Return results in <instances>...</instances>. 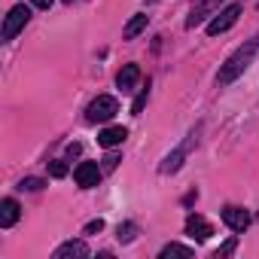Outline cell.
Listing matches in <instances>:
<instances>
[{"mask_svg": "<svg viewBox=\"0 0 259 259\" xmlns=\"http://www.w3.org/2000/svg\"><path fill=\"white\" fill-rule=\"evenodd\" d=\"M28 19H31V10H28L25 4L13 7V10H10V16H7V22H4V40H7V43H10V40H16V34H19V31H25Z\"/></svg>", "mask_w": 259, "mask_h": 259, "instance_id": "277c9868", "label": "cell"}, {"mask_svg": "<svg viewBox=\"0 0 259 259\" xmlns=\"http://www.w3.org/2000/svg\"><path fill=\"white\" fill-rule=\"evenodd\" d=\"M162 259H171V256H183V259H189L192 256V247H183V244H168V247H162V253H159Z\"/></svg>", "mask_w": 259, "mask_h": 259, "instance_id": "5bb4252c", "label": "cell"}, {"mask_svg": "<svg viewBox=\"0 0 259 259\" xmlns=\"http://www.w3.org/2000/svg\"><path fill=\"white\" fill-rule=\"evenodd\" d=\"M138 79H141V67H138V64H125V67L119 70V76H116V85H119L122 92H132V89L138 85Z\"/></svg>", "mask_w": 259, "mask_h": 259, "instance_id": "8fae6325", "label": "cell"}, {"mask_svg": "<svg viewBox=\"0 0 259 259\" xmlns=\"http://www.w3.org/2000/svg\"><path fill=\"white\" fill-rule=\"evenodd\" d=\"M147 22H150L147 16H135L132 22H128V25H125V31H122V37H125V40H135V37H138V34L144 31V28H147Z\"/></svg>", "mask_w": 259, "mask_h": 259, "instance_id": "4fadbf2b", "label": "cell"}, {"mask_svg": "<svg viewBox=\"0 0 259 259\" xmlns=\"http://www.w3.org/2000/svg\"><path fill=\"white\" fill-rule=\"evenodd\" d=\"M241 13H244V7H241V4H229L226 10H220V13L210 19V25H207V34H210V37H220V34H226V31H229V28L238 22V16H241Z\"/></svg>", "mask_w": 259, "mask_h": 259, "instance_id": "3957f363", "label": "cell"}, {"mask_svg": "<svg viewBox=\"0 0 259 259\" xmlns=\"http://www.w3.org/2000/svg\"><path fill=\"white\" fill-rule=\"evenodd\" d=\"M144 101H147V92H141V95L135 98V104H132V113H135V116H138V113L144 110Z\"/></svg>", "mask_w": 259, "mask_h": 259, "instance_id": "ac0fdd59", "label": "cell"}, {"mask_svg": "<svg viewBox=\"0 0 259 259\" xmlns=\"http://www.w3.org/2000/svg\"><path fill=\"white\" fill-rule=\"evenodd\" d=\"M186 235H189L192 241H207V238L213 235V226H210L204 217L189 213V220H186Z\"/></svg>", "mask_w": 259, "mask_h": 259, "instance_id": "8992f818", "label": "cell"}, {"mask_svg": "<svg viewBox=\"0 0 259 259\" xmlns=\"http://www.w3.org/2000/svg\"><path fill=\"white\" fill-rule=\"evenodd\" d=\"M79 150H82L79 144H70V147H67V156H79Z\"/></svg>", "mask_w": 259, "mask_h": 259, "instance_id": "603a6c76", "label": "cell"}, {"mask_svg": "<svg viewBox=\"0 0 259 259\" xmlns=\"http://www.w3.org/2000/svg\"><path fill=\"white\" fill-rule=\"evenodd\" d=\"M101 177H104V171L98 168V162H79L76 171H73V180H76L79 189H95L101 183Z\"/></svg>", "mask_w": 259, "mask_h": 259, "instance_id": "5b68a950", "label": "cell"}, {"mask_svg": "<svg viewBox=\"0 0 259 259\" xmlns=\"http://www.w3.org/2000/svg\"><path fill=\"white\" fill-rule=\"evenodd\" d=\"M85 256H89L85 241H67L55 250V259H85Z\"/></svg>", "mask_w": 259, "mask_h": 259, "instance_id": "30bf717a", "label": "cell"}, {"mask_svg": "<svg viewBox=\"0 0 259 259\" xmlns=\"http://www.w3.org/2000/svg\"><path fill=\"white\" fill-rule=\"evenodd\" d=\"M19 217H22V207H19L16 198H4V201H0V226H4V229L16 226Z\"/></svg>", "mask_w": 259, "mask_h": 259, "instance_id": "ba28073f", "label": "cell"}, {"mask_svg": "<svg viewBox=\"0 0 259 259\" xmlns=\"http://www.w3.org/2000/svg\"><path fill=\"white\" fill-rule=\"evenodd\" d=\"M64 4H73V0H64Z\"/></svg>", "mask_w": 259, "mask_h": 259, "instance_id": "cb8c5ba5", "label": "cell"}, {"mask_svg": "<svg viewBox=\"0 0 259 259\" xmlns=\"http://www.w3.org/2000/svg\"><path fill=\"white\" fill-rule=\"evenodd\" d=\"M104 229V220H92L89 226H85V235H95V232H101Z\"/></svg>", "mask_w": 259, "mask_h": 259, "instance_id": "ffe728a7", "label": "cell"}, {"mask_svg": "<svg viewBox=\"0 0 259 259\" xmlns=\"http://www.w3.org/2000/svg\"><path fill=\"white\" fill-rule=\"evenodd\" d=\"M43 186H46V183H43L40 177H28V180H22V186H19V189H28V192H40Z\"/></svg>", "mask_w": 259, "mask_h": 259, "instance_id": "2e32d148", "label": "cell"}, {"mask_svg": "<svg viewBox=\"0 0 259 259\" xmlns=\"http://www.w3.org/2000/svg\"><path fill=\"white\" fill-rule=\"evenodd\" d=\"M31 4H34L37 10H49V7H52V0H31Z\"/></svg>", "mask_w": 259, "mask_h": 259, "instance_id": "7402d4cb", "label": "cell"}, {"mask_svg": "<svg viewBox=\"0 0 259 259\" xmlns=\"http://www.w3.org/2000/svg\"><path fill=\"white\" fill-rule=\"evenodd\" d=\"M223 223H226L232 232H244V229L250 226V213H247L244 207H235V204H229V207L223 210Z\"/></svg>", "mask_w": 259, "mask_h": 259, "instance_id": "52a82bcc", "label": "cell"}, {"mask_svg": "<svg viewBox=\"0 0 259 259\" xmlns=\"http://www.w3.org/2000/svg\"><path fill=\"white\" fill-rule=\"evenodd\" d=\"M192 144H195V135L189 138V144H186V147H180V150H177L174 156H168V159H165V165H162L159 171H162V174H174V171H177V168L183 165V156H186V150H189Z\"/></svg>", "mask_w": 259, "mask_h": 259, "instance_id": "7c38bea8", "label": "cell"}, {"mask_svg": "<svg viewBox=\"0 0 259 259\" xmlns=\"http://www.w3.org/2000/svg\"><path fill=\"white\" fill-rule=\"evenodd\" d=\"M259 52V34L253 37V40H247L223 67H220V73H217V85H229V82H235L247 67H250V61H253V55Z\"/></svg>", "mask_w": 259, "mask_h": 259, "instance_id": "6da1fadb", "label": "cell"}, {"mask_svg": "<svg viewBox=\"0 0 259 259\" xmlns=\"http://www.w3.org/2000/svg\"><path fill=\"white\" fill-rule=\"evenodd\" d=\"M119 162H122V159H119V156H116V153H110V156H107V159H104V171H113V168H116V165H119Z\"/></svg>", "mask_w": 259, "mask_h": 259, "instance_id": "d6986e66", "label": "cell"}, {"mask_svg": "<svg viewBox=\"0 0 259 259\" xmlns=\"http://www.w3.org/2000/svg\"><path fill=\"white\" fill-rule=\"evenodd\" d=\"M49 174H52V177H64V174H67V165H64L61 159H55V162H49Z\"/></svg>", "mask_w": 259, "mask_h": 259, "instance_id": "e0dca14e", "label": "cell"}, {"mask_svg": "<svg viewBox=\"0 0 259 259\" xmlns=\"http://www.w3.org/2000/svg\"><path fill=\"white\" fill-rule=\"evenodd\" d=\"M119 113V101L113 95H98L89 107H85V119L89 122H110Z\"/></svg>", "mask_w": 259, "mask_h": 259, "instance_id": "7a4b0ae2", "label": "cell"}, {"mask_svg": "<svg viewBox=\"0 0 259 259\" xmlns=\"http://www.w3.org/2000/svg\"><path fill=\"white\" fill-rule=\"evenodd\" d=\"M135 235H138V226H135V223H125V226H119V232H116V238H119L122 244H132Z\"/></svg>", "mask_w": 259, "mask_h": 259, "instance_id": "9a60e30c", "label": "cell"}, {"mask_svg": "<svg viewBox=\"0 0 259 259\" xmlns=\"http://www.w3.org/2000/svg\"><path fill=\"white\" fill-rule=\"evenodd\" d=\"M125 138H128V128L113 125V128H104V132L98 135V144H101V147H107V150H113V147H119Z\"/></svg>", "mask_w": 259, "mask_h": 259, "instance_id": "9c48e42d", "label": "cell"}, {"mask_svg": "<svg viewBox=\"0 0 259 259\" xmlns=\"http://www.w3.org/2000/svg\"><path fill=\"white\" fill-rule=\"evenodd\" d=\"M232 250H235V238H232V241H226V244H223V247L217 250V259H220V256H229Z\"/></svg>", "mask_w": 259, "mask_h": 259, "instance_id": "44dd1931", "label": "cell"}]
</instances>
